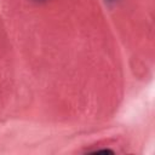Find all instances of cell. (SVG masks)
Wrapping results in <instances>:
<instances>
[{"label": "cell", "mask_w": 155, "mask_h": 155, "mask_svg": "<svg viewBox=\"0 0 155 155\" xmlns=\"http://www.w3.org/2000/svg\"><path fill=\"white\" fill-rule=\"evenodd\" d=\"M107 1H115V0H107Z\"/></svg>", "instance_id": "6da1fadb"}]
</instances>
